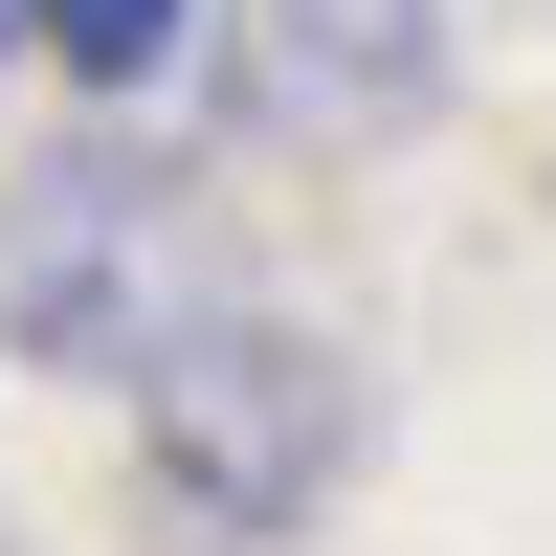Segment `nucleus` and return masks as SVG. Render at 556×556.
<instances>
[{"instance_id": "3", "label": "nucleus", "mask_w": 556, "mask_h": 556, "mask_svg": "<svg viewBox=\"0 0 556 556\" xmlns=\"http://www.w3.org/2000/svg\"><path fill=\"white\" fill-rule=\"evenodd\" d=\"M201 89L245 156H379L445 112V0H201Z\"/></svg>"}, {"instance_id": "4", "label": "nucleus", "mask_w": 556, "mask_h": 556, "mask_svg": "<svg viewBox=\"0 0 556 556\" xmlns=\"http://www.w3.org/2000/svg\"><path fill=\"white\" fill-rule=\"evenodd\" d=\"M23 67L67 89V112H156V89L201 67V0H23Z\"/></svg>"}, {"instance_id": "1", "label": "nucleus", "mask_w": 556, "mask_h": 556, "mask_svg": "<svg viewBox=\"0 0 556 556\" xmlns=\"http://www.w3.org/2000/svg\"><path fill=\"white\" fill-rule=\"evenodd\" d=\"M112 401H134L156 490H178L223 556H245V534H312V513H334V468H356V379H334V334H312V312H267V290H201Z\"/></svg>"}, {"instance_id": "2", "label": "nucleus", "mask_w": 556, "mask_h": 556, "mask_svg": "<svg viewBox=\"0 0 556 556\" xmlns=\"http://www.w3.org/2000/svg\"><path fill=\"white\" fill-rule=\"evenodd\" d=\"M201 223L156 201V156H45L23 223H0V356L23 379H134V356L201 312Z\"/></svg>"}]
</instances>
